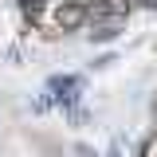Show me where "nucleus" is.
Segmentation results:
<instances>
[{
	"mask_svg": "<svg viewBox=\"0 0 157 157\" xmlns=\"http://www.w3.org/2000/svg\"><path fill=\"white\" fill-rule=\"evenodd\" d=\"M47 110H51V102H47V94L32 98V114H47Z\"/></svg>",
	"mask_w": 157,
	"mask_h": 157,
	"instance_id": "obj_6",
	"label": "nucleus"
},
{
	"mask_svg": "<svg viewBox=\"0 0 157 157\" xmlns=\"http://www.w3.org/2000/svg\"><path fill=\"white\" fill-rule=\"evenodd\" d=\"M82 90H86V78L82 75H51L47 78V102L55 106V110H75L78 102H82Z\"/></svg>",
	"mask_w": 157,
	"mask_h": 157,
	"instance_id": "obj_1",
	"label": "nucleus"
},
{
	"mask_svg": "<svg viewBox=\"0 0 157 157\" xmlns=\"http://www.w3.org/2000/svg\"><path fill=\"white\" fill-rule=\"evenodd\" d=\"M98 8V0H63L55 8V16H51V24H55V32H82L86 28V16Z\"/></svg>",
	"mask_w": 157,
	"mask_h": 157,
	"instance_id": "obj_2",
	"label": "nucleus"
},
{
	"mask_svg": "<svg viewBox=\"0 0 157 157\" xmlns=\"http://www.w3.org/2000/svg\"><path fill=\"white\" fill-rule=\"evenodd\" d=\"M16 4H20V12H24V20H28V24H36L47 0H16Z\"/></svg>",
	"mask_w": 157,
	"mask_h": 157,
	"instance_id": "obj_4",
	"label": "nucleus"
},
{
	"mask_svg": "<svg viewBox=\"0 0 157 157\" xmlns=\"http://www.w3.org/2000/svg\"><path fill=\"white\" fill-rule=\"evenodd\" d=\"M110 63H118V55H114V51H102V55L94 59V67H98V71H102V67H110Z\"/></svg>",
	"mask_w": 157,
	"mask_h": 157,
	"instance_id": "obj_7",
	"label": "nucleus"
},
{
	"mask_svg": "<svg viewBox=\"0 0 157 157\" xmlns=\"http://www.w3.org/2000/svg\"><path fill=\"white\" fill-rule=\"evenodd\" d=\"M4 55H8V63H20V59H24V51H20L16 43H12V47H8V51H4Z\"/></svg>",
	"mask_w": 157,
	"mask_h": 157,
	"instance_id": "obj_8",
	"label": "nucleus"
},
{
	"mask_svg": "<svg viewBox=\"0 0 157 157\" xmlns=\"http://www.w3.org/2000/svg\"><path fill=\"white\" fill-rule=\"evenodd\" d=\"M71 153H75V157H98L94 145H86V141H75V145H71Z\"/></svg>",
	"mask_w": 157,
	"mask_h": 157,
	"instance_id": "obj_5",
	"label": "nucleus"
},
{
	"mask_svg": "<svg viewBox=\"0 0 157 157\" xmlns=\"http://www.w3.org/2000/svg\"><path fill=\"white\" fill-rule=\"evenodd\" d=\"M134 4H141V8H157V0H134Z\"/></svg>",
	"mask_w": 157,
	"mask_h": 157,
	"instance_id": "obj_10",
	"label": "nucleus"
},
{
	"mask_svg": "<svg viewBox=\"0 0 157 157\" xmlns=\"http://www.w3.org/2000/svg\"><path fill=\"white\" fill-rule=\"evenodd\" d=\"M98 8H102V12H110V16H130L134 0H98Z\"/></svg>",
	"mask_w": 157,
	"mask_h": 157,
	"instance_id": "obj_3",
	"label": "nucleus"
},
{
	"mask_svg": "<svg viewBox=\"0 0 157 157\" xmlns=\"http://www.w3.org/2000/svg\"><path fill=\"white\" fill-rule=\"evenodd\" d=\"M106 157H126V149H122V141H110V149H106Z\"/></svg>",
	"mask_w": 157,
	"mask_h": 157,
	"instance_id": "obj_9",
	"label": "nucleus"
}]
</instances>
